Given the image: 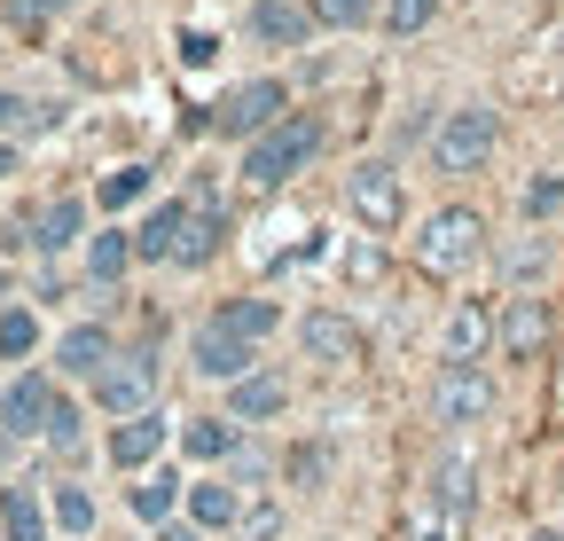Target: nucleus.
Listing matches in <instances>:
<instances>
[{
    "instance_id": "4468645a",
    "label": "nucleus",
    "mask_w": 564,
    "mask_h": 541,
    "mask_svg": "<svg viewBox=\"0 0 564 541\" xmlns=\"http://www.w3.org/2000/svg\"><path fill=\"white\" fill-rule=\"evenodd\" d=\"M282 409H291V377H282V369H251L243 385H228V424H236V432L274 424Z\"/></svg>"
},
{
    "instance_id": "c85d7f7f",
    "label": "nucleus",
    "mask_w": 564,
    "mask_h": 541,
    "mask_svg": "<svg viewBox=\"0 0 564 541\" xmlns=\"http://www.w3.org/2000/svg\"><path fill=\"white\" fill-rule=\"evenodd\" d=\"M40 354V314L17 299V306H0V361H32Z\"/></svg>"
},
{
    "instance_id": "f704fd0d",
    "label": "nucleus",
    "mask_w": 564,
    "mask_h": 541,
    "mask_svg": "<svg viewBox=\"0 0 564 541\" xmlns=\"http://www.w3.org/2000/svg\"><path fill=\"white\" fill-rule=\"evenodd\" d=\"M228 487H267V455L251 440H236V455H228Z\"/></svg>"
},
{
    "instance_id": "4c0bfd02",
    "label": "nucleus",
    "mask_w": 564,
    "mask_h": 541,
    "mask_svg": "<svg viewBox=\"0 0 564 541\" xmlns=\"http://www.w3.org/2000/svg\"><path fill=\"white\" fill-rule=\"evenodd\" d=\"M17 126L32 133V102H24V95H9V87H0V133H17Z\"/></svg>"
},
{
    "instance_id": "c756f323",
    "label": "nucleus",
    "mask_w": 564,
    "mask_h": 541,
    "mask_svg": "<svg viewBox=\"0 0 564 541\" xmlns=\"http://www.w3.org/2000/svg\"><path fill=\"white\" fill-rule=\"evenodd\" d=\"M440 9H447V0H384V17H377V24H384L392 40H415V32H432V24H440Z\"/></svg>"
},
{
    "instance_id": "c9c22d12",
    "label": "nucleus",
    "mask_w": 564,
    "mask_h": 541,
    "mask_svg": "<svg viewBox=\"0 0 564 541\" xmlns=\"http://www.w3.org/2000/svg\"><path fill=\"white\" fill-rule=\"evenodd\" d=\"M322 470H329V455H322V447H299V455H291V479H299L306 495L322 487Z\"/></svg>"
},
{
    "instance_id": "dca6fc26",
    "label": "nucleus",
    "mask_w": 564,
    "mask_h": 541,
    "mask_svg": "<svg viewBox=\"0 0 564 541\" xmlns=\"http://www.w3.org/2000/svg\"><path fill=\"white\" fill-rule=\"evenodd\" d=\"M299 346H306V361H361V322L337 306H314V314H299Z\"/></svg>"
},
{
    "instance_id": "f03ea898",
    "label": "nucleus",
    "mask_w": 564,
    "mask_h": 541,
    "mask_svg": "<svg viewBox=\"0 0 564 541\" xmlns=\"http://www.w3.org/2000/svg\"><path fill=\"white\" fill-rule=\"evenodd\" d=\"M478 251H486V213H470V205H440L432 220H423V236H415V275L455 283L463 267H478Z\"/></svg>"
},
{
    "instance_id": "9d476101",
    "label": "nucleus",
    "mask_w": 564,
    "mask_h": 541,
    "mask_svg": "<svg viewBox=\"0 0 564 541\" xmlns=\"http://www.w3.org/2000/svg\"><path fill=\"white\" fill-rule=\"evenodd\" d=\"M188 369H196L204 385H243V377H251V369H267V361H259V346L228 337L220 322H204V329L188 337Z\"/></svg>"
},
{
    "instance_id": "72a5a7b5",
    "label": "nucleus",
    "mask_w": 564,
    "mask_h": 541,
    "mask_svg": "<svg viewBox=\"0 0 564 541\" xmlns=\"http://www.w3.org/2000/svg\"><path fill=\"white\" fill-rule=\"evenodd\" d=\"M79 400H70V392H55V409H47V447H79Z\"/></svg>"
},
{
    "instance_id": "a878e982",
    "label": "nucleus",
    "mask_w": 564,
    "mask_h": 541,
    "mask_svg": "<svg viewBox=\"0 0 564 541\" xmlns=\"http://www.w3.org/2000/svg\"><path fill=\"white\" fill-rule=\"evenodd\" d=\"M236 440H243V432H236L228 416H188V424H181V447H188L196 463H228Z\"/></svg>"
},
{
    "instance_id": "0eeeda50",
    "label": "nucleus",
    "mask_w": 564,
    "mask_h": 541,
    "mask_svg": "<svg viewBox=\"0 0 564 541\" xmlns=\"http://www.w3.org/2000/svg\"><path fill=\"white\" fill-rule=\"evenodd\" d=\"M432 416L440 424H486L494 416V377L478 361H440L432 377Z\"/></svg>"
},
{
    "instance_id": "bb28decb",
    "label": "nucleus",
    "mask_w": 564,
    "mask_h": 541,
    "mask_svg": "<svg viewBox=\"0 0 564 541\" xmlns=\"http://www.w3.org/2000/svg\"><path fill=\"white\" fill-rule=\"evenodd\" d=\"M306 17H314V32H361L384 17V0H306Z\"/></svg>"
},
{
    "instance_id": "b1692460",
    "label": "nucleus",
    "mask_w": 564,
    "mask_h": 541,
    "mask_svg": "<svg viewBox=\"0 0 564 541\" xmlns=\"http://www.w3.org/2000/svg\"><path fill=\"white\" fill-rule=\"evenodd\" d=\"M126 267H133V228H102V236L87 244V283H95V291H118Z\"/></svg>"
},
{
    "instance_id": "6e6552de",
    "label": "nucleus",
    "mask_w": 564,
    "mask_h": 541,
    "mask_svg": "<svg viewBox=\"0 0 564 541\" xmlns=\"http://www.w3.org/2000/svg\"><path fill=\"white\" fill-rule=\"evenodd\" d=\"M55 377L47 369H17L9 392H0V432L9 440H47V409H55Z\"/></svg>"
},
{
    "instance_id": "a211bd4d",
    "label": "nucleus",
    "mask_w": 564,
    "mask_h": 541,
    "mask_svg": "<svg viewBox=\"0 0 564 541\" xmlns=\"http://www.w3.org/2000/svg\"><path fill=\"white\" fill-rule=\"evenodd\" d=\"M243 40H259V47H306V40H314V17H306V0H251V17H243Z\"/></svg>"
},
{
    "instance_id": "f257e3e1",
    "label": "nucleus",
    "mask_w": 564,
    "mask_h": 541,
    "mask_svg": "<svg viewBox=\"0 0 564 541\" xmlns=\"http://www.w3.org/2000/svg\"><path fill=\"white\" fill-rule=\"evenodd\" d=\"M322 142H329V133H322V118H314V110H291L274 133H259V142L243 150V165H236V173H243L251 188H282L291 173H306V165L322 158Z\"/></svg>"
},
{
    "instance_id": "412c9836",
    "label": "nucleus",
    "mask_w": 564,
    "mask_h": 541,
    "mask_svg": "<svg viewBox=\"0 0 564 541\" xmlns=\"http://www.w3.org/2000/svg\"><path fill=\"white\" fill-rule=\"evenodd\" d=\"M181 220H188V196H165V205L133 228V259L141 267H158V259H173V244H181Z\"/></svg>"
},
{
    "instance_id": "e433bc0d",
    "label": "nucleus",
    "mask_w": 564,
    "mask_h": 541,
    "mask_svg": "<svg viewBox=\"0 0 564 541\" xmlns=\"http://www.w3.org/2000/svg\"><path fill=\"white\" fill-rule=\"evenodd\" d=\"M63 9H70V0H9L0 17H9V24H40V17H63Z\"/></svg>"
},
{
    "instance_id": "20e7f679",
    "label": "nucleus",
    "mask_w": 564,
    "mask_h": 541,
    "mask_svg": "<svg viewBox=\"0 0 564 541\" xmlns=\"http://www.w3.org/2000/svg\"><path fill=\"white\" fill-rule=\"evenodd\" d=\"M494 142H502V118H494L486 102H455L440 126H432V165L440 173H478L486 158H494Z\"/></svg>"
},
{
    "instance_id": "c03bdc74",
    "label": "nucleus",
    "mask_w": 564,
    "mask_h": 541,
    "mask_svg": "<svg viewBox=\"0 0 564 541\" xmlns=\"http://www.w3.org/2000/svg\"><path fill=\"white\" fill-rule=\"evenodd\" d=\"M533 541H564V533H533Z\"/></svg>"
},
{
    "instance_id": "a19ab883",
    "label": "nucleus",
    "mask_w": 564,
    "mask_h": 541,
    "mask_svg": "<svg viewBox=\"0 0 564 541\" xmlns=\"http://www.w3.org/2000/svg\"><path fill=\"white\" fill-rule=\"evenodd\" d=\"M158 541H204V533H196L188 518H173V526H158Z\"/></svg>"
},
{
    "instance_id": "79ce46f5",
    "label": "nucleus",
    "mask_w": 564,
    "mask_h": 541,
    "mask_svg": "<svg viewBox=\"0 0 564 541\" xmlns=\"http://www.w3.org/2000/svg\"><path fill=\"white\" fill-rule=\"evenodd\" d=\"M17 173V142H0V181H9Z\"/></svg>"
},
{
    "instance_id": "f8f14e48",
    "label": "nucleus",
    "mask_w": 564,
    "mask_h": 541,
    "mask_svg": "<svg viewBox=\"0 0 564 541\" xmlns=\"http://www.w3.org/2000/svg\"><path fill=\"white\" fill-rule=\"evenodd\" d=\"M110 470H150L165 447H173V416L165 409H150V416H126V424H110Z\"/></svg>"
},
{
    "instance_id": "7ed1b4c3",
    "label": "nucleus",
    "mask_w": 564,
    "mask_h": 541,
    "mask_svg": "<svg viewBox=\"0 0 564 541\" xmlns=\"http://www.w3.org/2000/svg\"><path fill=\"white\" fill-rule=\"evenodd\" d=\"M158 377H165V361H158V346H118V361L87 385V400L110 416V424H126V416H150L158 409Z\"/></svg>"
},
{
    "instance_id": "1a4fd4ad",
    "label": "nucleus",
    "mask_w": 564,
    "mask_h": 541,
    "mask_svg": "<svg viewBox=\"0 0 564 541\" xmlns=\"http://www.w3.org/2000/svg\"><path fill=\"white\" fill-rule=\"evenodd\" d=\"M110 361H118L110 322H70V329L55 337V385H95Z\"/></svg>"
},
{
    "instance_id": "423d86ee",
    "label": "nucleus",
    "mask_w": 564,
    "mask_h": 541,
    "mask_svg": "<svg viewBox=\"0 0 564 541\" xmlns=\"http://www.w3.org/2000/svg\"><path fill=\"white\" fill-rule=\"evenodd\" d=\"M282 118H291V87H282V79H243L228 102H220V118H212V126H220L228 133V142H259V133H274Z\"/></svg>"
},
{
    "instance_id": "a18cd8bd",
    "label": "nucleus",
    "mask_w": 564,
    "mask_h": 541,
    "mask_svg": "<svg viewBox=\"0 0 564 541\" xmlns=\"http://www.w3.org/2000/svg\"><path fill=\"white\" fill-rule=\"evenodd\" d=\"M0 291H9V275H0Z\"/></svg>"
},
{
    "instance_id": "58836bf2",
    "label": "nucleus",
    "mask_w": 564,
    "mask_h": 541,
    "mask_svg": "<svg viewBox=\"0 0 564 541\" xmlns=\"http://www.w3.org/2000/svg\"><path fill=\"white\" fill-rule=\"evenodd\" d=\"M384 275V251L377 244H352V283H377Z\"/></svg>"
},
{
    "instance_id": "aec40b11",
    "label": "nucleus",
    "mask_w": 564,
    "mask_h": 541,
    "mask_svg": "<svg viewBox=\"0 0 564 541\" xmlns=\"http://www.w3.org/2000/svg\"><path fill=\"white\" fill-rule=\"evenodd\" d=\"M0 541H47V502H40L32 479L0 487Z\"/></svg>"
},
{
    "instance_id": "5701e85b",
    "label": "nucleus",
    "mask_w": 564,
    "mask_h": 541,
    "mask_svg": "<svg viewBox=\"0 0 564 541\" xmlns=\"http://www.w3.org/2000/svg\"><path fill=\"white\" fill-rule=\"evenodd\" d=\"M181 495H188V479H181V470H150L141 487H126V502H133V518H141V526H173Z\"/></svg>"
},
{
    "instance_id": "473e14b6",
    "label": "nucleus",
    "mask_w": 564,
    "mask_h": 541,
    "mask_svg": "<svg viewBox=\"0 0 564 541\" xmlns=\"http://www.w3.org/2000/svg\"><path fill=\"white\" fill-rule=\"evenodd\" d=\"M549 213H564V165H541L525 181V220H549Z\"/></svg>"
},
{
    "instance_id": "49530a36",
    "label": "nucleus",
    "mask_w": 564,
    "mask_h": 541,
    "mask_svg": "<svg viewBox=\"0 0 564 541\" xmlns=\"http://www.w3.org/2000/svg\"><path fill=\"white\" fill-rule=\"evenodd\" d=\"M329 541H337V533H329Z\"/></svg>"
},
{
    "instance_id": "2f4dec72",
    "label": "nucleus",
    "mask_w": 564,
    "mask_h": 541,
    "mask_svg": "<svg viewBox=\"0 0 564 541\" xmlns=\"http://www.w3.org/2000/svg\"><path fill=\"white\" fill-rule=\"evenodd\" d=\"M432 502H440L447 518H463V510H470V463H463V455H447V463L432 470Z\"/></svg>"
},
{
    "instance_id": "6ab92c4d",
    "label": "nucleus",
    "mask_w": 564,
    "mask_h": 541,
    "mask_svg": "<svg viewBox=\"0 0 564 541\" xmlns=\"http://www.w3.org/2000/svg\"><path fill=\"white\" fill-rule=\"evenodd\" d=\"M494 322H502V314H494L486 299H455L447 337H440V346H447V361H486V346H494Z\"/></svg>"
},
{
    "instance_id": "f3484780",
    "label": "nucleus",
    "mask_w": 564,
    "mask_h": 541,
    "mask_svg": "<svg viewBox=\"0 0 564 541\" xmlns=\"http://www.w3.org/2000/svg\"><path fill=\"white\" fill-rule=\"evenodd\" d=\"M181 518H188L196 533H228V526H243L251 510H243V487H228V479H188Z\"/></svg>"
},
{
    "instance_id": "7c9ffc66",
    "label": "nucleus",
    "mask_w": 564,
    "mask_h": 541,
    "mask_svg": "<svg viewBox=\"0 0 564 541\" xmlns=\"http://www.w3.org/2000/svg\"><path fill=\"white\" fill-rule=\"evenodd\" d=\"M150 181H158L150 165H118V173H102V188H95V205H102V213H126L133 196H150Z\"/></svg>"
},
{
    "instance_id": "2eb2a0df",
    "label": "nucleus",
    "mask_w": 564,
    "mask_h": 541,
    "mask_svg": "<svg viewBox=\"0 0 564 541\" xmlns=\"http://www.w3.org/2000/svg\"><path fill=\"white\" fill-rule=\"evenodd\" d=\"M494 346H502L510 361H533V354L549 346V299H533V291H510L502 322H494Z\"/></svg>"
},
{
    "instance_id": "cd10ccee",
    "label": "nucleus",
    "mask_w": 564,
    "mask_h": 541,
    "mask_svg": "<svg viewBox=\"0 0 564 541\" xmlns=\"http://www.w3.org/2000/svg\"><path fill=\"white\" fill-rule=\"evenodd\" d=\"M47 518H55L63 533H95V495H87L79 479H55V487H47Z\"/></svg>"
},
{
    "instance_id": "ea45409f",
    "label": "nucleus",
    "mask_w": 564,
    "mask_h": 541,
    "mask_svg": "<svg viewBox=\"0 0 564 541\" xmlns=\"http://www.w3.org/2000/svg\"><path fill=\"white\" fill-rule=\"evenodd\" d=\"M212 55H220V47H212V32H188V40H181V63H196V72H204Z\"/></svg>"
},
{
    "instance_id": "39448f33",
    "label": "nucleus",
    "mask_w": 564,
    "mask_h": 541,
    "mask_svg": "<svg viewBox=\"0 0 564 541\" xmlns=\"http://www.w3.org/2000/svg\"><path fill=\"white\" fill-rule=\"evenodd\" d=\"M345 205H352V220H361L369 236H392V228L408 220V181H400V165H384V158L352 165V181H345Z\"/></svg>"
},
{
    "instance_id": "37998d69",
    "label": "nucleus",
    "mask_w": 564,
    "mask_h": 541,
    "mask_svg": "<svg viewBox=\"0 0 564 541\" xmlns=\"http://www.w3.org/2000/svg\"><path fill=\"white\" fill-rule=\"evenodd\" d=\"M9 447H17V440H9V432H0V463H9Z\"/></svg>"
},
{
    "instance_id": "ddd939ff",
    "label": "nucleus",
    "mask_w": 564,
    "mask_h": 541,
    "mask_svg": "<svg viewBox=\"0 0 564 541\" xmlns=\"http://www.w3.org/2000/svg\"><path fill=\"white\" fill-rule=\"evenodd\" d=\"M228 244V220H220V196L196 188L188 196V220H181V244H173V267H212Z\"/></svg>"
},
{
    "instance_id": "9b49d317",
    "label": "nucleus",
    "mask_w": 564,
    "mask_h": 541,
    "mask_svg": "<svg viewBox=\"0 0 564 541\" xmlns=\"http://www.w3.org/2000/svg\"><path fill=\"white\" fill-rule=\"evenodd\" d=\"M79 236H87V205H79V196H47L32 220H17V228H9V244H32L40 259H63Z\"/></svg>"
},
{
    "instance_id": "4be33fe9",
    "label": "nucleus",
    "mask_w": 564,
    "mask_h": 541,
    "mask_svg": "<svg viewBox=\"0 0 564 541\" xmlns=\"http://www.w3.org/2000/svg\"><path fill=\"white\" fill-rule=\"evenodd\" d=\"M212 322H220L228 337H243V346H259V337H274V329H282V306L251 291V299H228V306H212Z\"/></svg>"
},
{
    "instance_id": "393cba45",
    "label": "nucleus",
    "mask_w": 564,
    "mask_h": 541,
    "mask_svg": "<svg viewBox=\"0 0 564 541\" xmlns=\"http://www.w3.org/2000/svg\"><path fill=\"white\" fill-rule=\"evenodd\" d=\"M549 267H556V236H518V244L502 251V275H510L518 291H533Z\"/></svg>"
}]
</instances>
